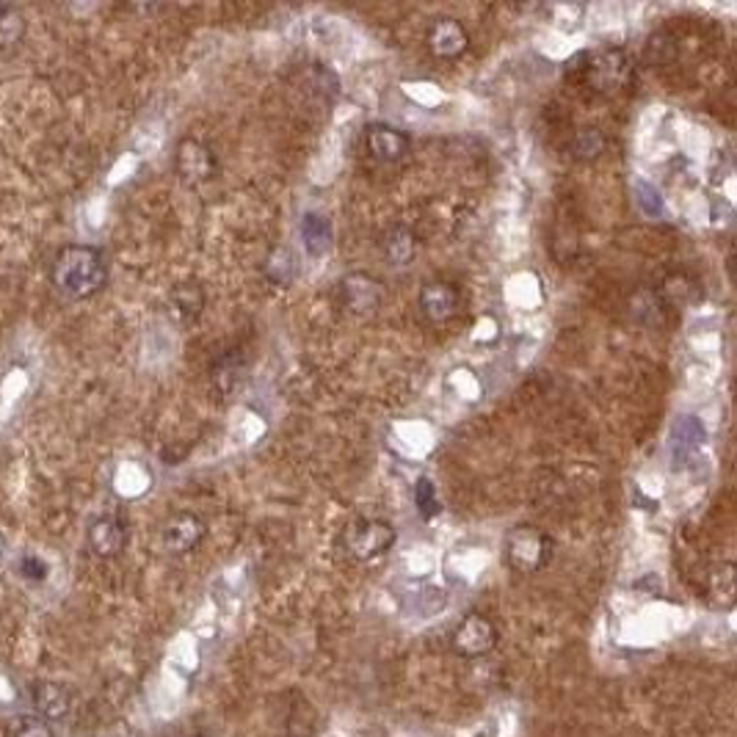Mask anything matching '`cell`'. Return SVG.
<instances>
[{
	"instance_id": "obj_1",
	"label": "cell",
	"mask_w": 737,
	"mask_h": 737,
	"mask_svg": "<svg viewBox=\"0 0 737 737\" xmlns=\"http://www.w3.org/2000/svg\"><path fill=\"white\" fill-rule=\"evenodd\" d=\"M50 283L66 299L86 301L109 285V263L95 246L70 243L50 263Z\"/></svg>"
},
{
	"instance_id": "obj_2",
	"label": "cell",
	"mask_w": 737,
	"mask_h": 737,
	"mask_svg": "<svg viewBox=\"0 0 737 737\" xmlns=\"http://www.w3.org/2000/svg\"><path fill=\"white\" fill-rule=\"evenodd\" d=\"M555 541L539 525H514L503 539V561L516 575H536L552 561Z\"/></svg>"
},
{
	"instance_id": "obj_3",
	"label": "cell",
	"mask_w": 737,
	"mask_h": 737,
	"mask_svg": "<svg viewBox=\"0 0 737 737\" xmlns=\"http://www.w3.org/2000/svg\"><path fill=\"white\" fill-rule=\"evenodd\" d=\"M633 75H636L633 55L622 48L597 50L583 59L580 78L597 95H619L633 84Z\"/></svg>"
},
{
	"instance_id": "obj_4",
	"label": "cell",
	"mask_w": 737,
	"mask_h": 737,
	"mask_svg": "<svg viewBox=\"0 0 737 737\" xmlns=\"http://www.w3.org/2000/svg\"><path fill=\"white\" fill-rule=\"evenodd\" d=\"M396 525L387 520H378V516H360L342 534V545H346L348 555L354 561H362V564L387 555L392 545H396Z\"/></svg>"
},
{
	"instance_id": "obj_5",
	"label": "cell",
	"mask_w": 737,
	"mask_h": 737,
	"mask_svg": "<svg viewBox=\"0 0 737 737\" xmlns=\"http://www.w3.org/2000/svg\"><path fill=\"white\" fill-rule=\"evenodd\" d=\"M495 647H498V627L484 613H467L450 636V649L464 660L486 658L495 652Z\"/></svg>"
},
{
	"instance_id": "obj_6",
	"label": "cell",
	"mask_w": 737,
	"mask_h": 737,
	"mask_svg": "<svg viewBox=\"0 0 737 737\" xmlns=\"http://www.w3.org/2000/svg\"><path fill=\"white\" fill-rule=\"evenodd\" d=\"M174 168L186 186H204V183L216 180L218 158L199 138H183L174 150Z\"/></svg>"
},
{
	"instance_id": "obj_7",
	"label": "cell",
	"mask_w": 737,
	"mask_h": 737,
	"mask_svg": "<svg viewBox=\"0 0 737 737\" xmlns=\"http://www.w3.org/2000/svg\"><path fill=\"white\" fill-rule=\"evenodd\" d=\"M204 534H208V525L202 522V516H197L193 511H177L163 522L161 541L172 555H188L202 545Z\"/></svg>"
},
{
	"instance_id": "obj_8",
	"label": "cell",
	"mask_w": 737,
	"mask_h": 737,
	"mask_svg": "<svg viewBox=\"0 0 737 737\" xmlns=\"http://www.w3.org/2000/svg\"><path fill=\"white\" fill-rule=\"evenodd\" d=\"M342 307L354 315H373L384 301V285L371 274H346L337 283Z\"/></svg>"
},
{
	"instance_id": "obj_9",
	"label": "cell",
	"mask_w": 737,
	"mask_h": 737,
	"mask_svg": "<svg viewBox=\"0 0 737 737\" xmlns=\"http://www.w3.org/2000/svg\"><path fill=\"white\" fill-rule=\"evenodd\" d=\"M365 150L378 163H398L409 155V136L384 122H371L365 127Z\"/></svg>"
},
{
	"instance_id": "obj_10",
	"label": "cell",
	"mask_w": 737,
	"mask_h": 737,
	"mask_svg": "<svg viewBox=\"0 0 737 737\" xmlns=\"http://www.w3.org/2000/svg\"><path fill=\"white\" fill-rule=\"evenodd\" d=\"M127 525L122 516L105 514L91 520L89 530H86V541H89V550L97 558H116L125 552L127 547Z\"/></svg>"
},
{
	"instance_id": "obj_11",
	"label": "cell",
	"mask_w": 737,
	"mask_h": 737,
	"mask_svg": "<svg viewBox=\"0 0 737 737\" xmlns=\"http://www.w3.org/2000/svg\"><path fill=\"white\" fill-rule=\"evenodd\" d=\"M426 45L432 50V55L437 59L450 61L459 59V55L467 53L470 48V37L464 25L453 17H437L426 30Z\"/></svg>"
},
{
	"instance_id": "obj_12",
	"label": "cell",
	"mask_w": 737,
	"mask_h": 737,
	"mask_svg": "<svg viewBox=\"0 0 737 737\" xmlns=\"http://www.w3.org/2000/svg\"><path fill=\"white\" fill-rule=\"evenodd\" d=\"M462 304V293L450 283H426L417 293V307L423 312V318L432 324H445L459 312Z\"/></svg>"
},
{
	"instance_id": "obj_13",
	"label": "cell",
	"mask_w": 737,
	"mask_h": 737,
	"mask_svg": "<svg viewBox=\"0 0 737 737\" xmlns=\"http://www.w3.org/2000/svg\"><path fill=\"white\" fill-rule=\"evenodd\" d=\"M246 367L249 365H246L243 351H240V348H229V351H224V354L216 357V362H213L210 382H213V387H216L222 396H233L240 384H243Z\"/></svg>"
},
{
	"instance_id": "obj_14",
	"label": "cell",
	"mask_w": 737,
	"mask_h": 737,
	"mask_svg": "<svg viewBox=\"0 0 737 737\" xmlns=\"http://www.w3.org/2000/svg\"><path fill=\"white\" fill-rule=\"evenodd\" d=\"M704 439H708V432H704L699 417H679L672 428V437H669V450H672L674 462H688L690 455L704 445Z\"/></svg>"
},
{
	"instance_id": "obj_15",
	"label": "cell",
	"mask_w": 737,
	"mask_h": 737,
	"mask_svg": "<svg viewBox=\"0 0 737 737\" xmlns=\"http://www.w3.org/2000/svg\"><path fill=\"white\" fill-rule=\"evenodd\" d=\"M384 260L392 265V268H403V265L412 263L417 258V235L412 233V227L407 224H396L392 229H387L382 240Z\"/></svg>"
},
{
	"instance_id": "obj_16",
	"label": "cell",
	"mask_w": 737,
	"mask_h": 737,
	"mask_svg": "<svg viewBox=\"0 0 737 737\" xmlns=\"http://www.w3.org/2000/svg\"><path fill=\"white\" fill-rule=\"evenodd\" d=\"M299 235L310 258H324L332 249V240H335L332 238V224L321 213H304L299 224Z\"/></svg>"
},
{
	"instance_id": "obj_17",
	"label": "cell",
	"mask_w": 737,
	"mask_h": 737,
	"mask_svg": "<svg viewBox=\"0 0 737 737\" xmlns=\"http://www.w3.org/2000/svg\"><path fill=\"white\" fill-rule=\"evenodd\" d=\"M70 704H73V701H70V694H66L61 685L45 683V685H37V690H34V708H37V713L42 715V721L66 719Z\"/></svg>"
},
{
	"instance_id": "obj_18",
	"label": "cell",
	"mask_w": 737,
	"mask_h": 737,
	"mask_svg": "<svg viewBox=\"0 0 737 737\" xmlns=\"http://www.w3.org/2000/svg\"><path fill=\"white\" fill-rule=\"evenodd\" d=\"M168 307H172L174 318L180 321V324H191V321H197L202 315L204 293L197 285H180V288H174L172 296H168Z\"/></svg>"
},
{
	"instance_id": "obj_19",
	"label": "cell",
	"mask_w": 737,
	"mask_h": 737,
	"mask_svg": "<svg viewBox=\"0 0 737 737\" xmlns=\"http://www.w3.org/2000/svg\"><path fill=\"white\" fill-rule=\"evenodd\" d=\"M414 505H417V514L426 522H432L434 516L442 514V503H439L437 486L432 478H420L414 484Z\"/></svg>"
},
{
	"instance_id": "obj_20",
	"label": "cell",
	"mask_w": 737,
	"mask_h": 737,
	"mask_svg": "<svg viewBox=\"0 0 737 737\" xmlns=\"http://www.w3.org/2000/svg\"><path fill=\"white\" fill-rule=\"evenodd\" d=\"M265 274H268V279L274 285H290L299 276V268H296L293 263V254H290V249H276L274 254H271L268 265H265Z\"/></svg>"
},
{
	"instance_id": "obj_21",
	"label": "cell",
	"mask_w": 737,
	"mask_h": 737,
	"mask_svg": "<svg viewBox=\"0 0 737 737\" xmlns=\"http://www.w3.org/2000/svg\"><path fill=\"white\" fill-rule=\"evenodd\" d=\"M633 193H636V204H638V210H641L644 216H649V218L663 216L665 202H663V197H660V191L652 186V183L636 177V183H633Z\"/></svg>"
},
{
	"instance_id": "obj_22",
	"label": "cell",
	"mask_w": 737,
	"mask_h": 737,
	"mask_svg": "<svg viewBox=\"0 0 737 737\" xmlns=\"http://www.w3.org/2000/svg\"><path fill=\"white\" fill-rule=\"evenodd\" d=\"M25 23L20 17L17 9L12 7H0V48H12V45L20 42L23 37Z\"/></svg>"
},
{
	"instance_id": "obj_23",
	"label": "cell",
	"mask_w": 737,
	"mask_h": 737,
	"mask_svg": "<svg viewBox=\"0 0 737 737\" xmlns=\"http://www.w3.org/2000/svg\"><path fill=\"white\" fill-rule=\"evenodd\" d=\"M732 564L715 566L713 577H710V588H713V597L724 608L732 605V597H735V580H732Z\"/></svg>"
},
{
	"instance_id": "obj_24",
	"label": "cell",
	"mask_w": 737,
	"mask_h": 737,
	"mask_svg": "<svg viewBox=\"0 0 737 737\" xmlns=\"http://www.w3.org/2000/svg\"><path fill=\"white\" fill-rule=\"evenodd\" d=\"M575 150L577 155H586V158H594L600 155L602 150V136L597 130H580V136H577L575 141Z\"/></svg>"
},
{
	"instance_id": "obj_25",
	"label": "cell",
	"mask_w": 737,
	"mask_h": 737,
	"mask_svg": "<svg viewBox=\"0 0 737 737\" xmlns=\"http://www.w3.org/2000/svg\"><path fill=\"white\" fill-rule=\"evenodd\" d=\"M14 737H55L53 729L48 726V721L42 719H23L20 721Z\"/></svg>"
},
{
	"instance_id": "obj_26",
	"label": "cell",
	"mask_w": 737,
	"mask_h": 737,
	"mask_svg": "<svg viewBox=\"0 0 737 737\" xmlns=\"http://www.w3.org/2000/svg\"><path fill=\"white\" fill-rule=\"evenodd\" d=\"M20 572H23V577H28V580H45L48 577V564L45 561H39L37 555H25L23 561H20Z\"/></svg>"
},
{
	"instance_id": "obj_27",
	"label": "cell",
	"mask_w": 737,
	"mask_h": 737,
	"mask_svg": "<svg viewBox=\"0 0 737 737\" xmlns=\"http://www.w3.org/2000/svg\"><path fill=\"white\" fill-rule=\"evenodd\" d=\"M193 737H204V735H193Z\"/></svg>"
}]
</instances>
